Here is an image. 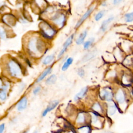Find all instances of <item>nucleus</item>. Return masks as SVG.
Here are the masks:
<instances>
[{
	"instance_id": "obj_1",
	"label": "nucleus",
	"mask_w": 133,
	"mask_h": 133,
	"mask_svg": "<svg viewBox=\"0 0 133 133\" xmlns=\"http://www.w3.org/2000/svg\"><path fill=\"white\" fill-rule=\"evenodd\" d=\"M28 48L32 54L35 55H40L44 49V44L38 38L32 37L29 42Z\"/></svg>"
},
{
	"instance_id": "obj_2",
	"label": "nucleus",
	"mask_w": 133,
	"mask_h": 133,
	"mask_svg": "<svg viewBox=\"0 0 133 133\" xmlns=\"http://www.w3.org/2000/svg\"><path fill=\"white\" fill-rule=\"evenodd\" d=\"M42 33L43 35L48 38H50L56 33V31L52 28V26L48 23L43 22L39 25Z\"/></svg>"
},
{
	"instance_id": "obj_3",
	"label": "nucleus",
	"mask_w": 133,
	"mask_h": 133,
	"mask_svg": "<svg viewBox=\"0 0 133 133\" xmlns=\"http://www.w3.org/2000/svg\"><path fill=\"white\" fill-rule=\"evenodd\" d=\"M8 67L9 71L11 76L15 77H19L22 74L21 70L19 64L14 60H11L8 62Z\"/></svg>"
},
{
	"instance_id": "obj_4",
	"label": "nucleus",
	"mask_w": 133,
	"mask_h": 133,
	"mask_svg": "<svg viewBox=\"0 0 133 133\" xmlns=\"http://www.w3.org/2000/svg\"><path fill=\"white\" fill-rule=\"evenodd\" d=\"M52 21L58 26L61 28L64 25L65 17V15L61 13H57L52 17Z\"/></svg>"
},
{
	"instance_id": "obj_5",
	"label": "nucleus",
	"mask_w": 133,
	"mask_h": 133,
	"mask_svg": "<svg viewBox=\"0 0 133 133\" xmlns=\"http://www.w3.org/2000/svg\"><path fill=\"white\" fill-rule=\"evenodd\" d=\"M94 8H95L94 6H92L90 7V8L83 15V16L82 17V18L77 22V23H76V24L75 25V28H78V26H79L81 25V24L89 16V15L91 14V13L93 11Z\"/></svg>"
},
{
	"instance_id": "obj_6",
	"label": "nucleus",
	"mask_w": 133,
	"mask_h": 133,
	"mask_svg": "<svg viewBox=\"0 0 133 133\" xmlns=\"http://www.w3.org/2000/svg\"><path fill=\"white\" fill-rule=\"evenodd\" d=\"M101 98L108 101H110L112 100L113 98L112 92L109 90V89H104L100 94Z\"/></svg>"
},
{
	"instance_id": "obj_7",
	"label": "nucleus",
	"mask_w": 133,
	"mask_h": 133,
	"mask_svg": "<svg viewBox=\"0 0 133 133\" xmlns=\"http://www.w3.org/2000/svg\"><path fill=\"white\" fill-rule=\"evenodd\" d=\"M73 35H71L66 40V41L65 42L64 45H63V48L62 49H61V50L60 51L59 54V55H58V57H61L64 53V52L66 51L67 48L70 45V44L72 43V39H73Z\"/></svg>"
},
{
	"instance_id": "obj_8",
	"label": "nucleus",
	"mask_w": 133,
	"mask_h": 133,
	"mask_svg": "<svg viewBox=\"0 0 133 133\" xmlns=\"http://www.w3.org/2000/svg\"><path fill=\"white\" fill-rule=\"evenodd\" d=\"M26 105H27V99L26 97H23L20 100V101L18 102L17 104V110L19 111H22L25 109Z\"/></svg>"
},
{
	"instance_id": "obj_9",
	"label": "nucleus",
	"mask_w": 133,
	"mask_h": 133,
	"mask_svg": "<svg viewBox=\"0 0 133 133\" xmlns=\"http://www.w3.org/2000/svg\"><path fill=\"white\" fill-rule=\"evenodd\" d=\"M58 103H59V101L57 100L54 101L51 103H50V104L47 107V108L45 109V110L43 112V114H42L43 116H45L48 112H49V111H50L51 110H52L54 108H55L57 106Z\"/></svg>"
},
{
	"instance_id": "obj_10",
	"label": "nucleus",
	"mask_w": 133,
	"mask_h": 133,
	"mask_svg": "<svg viewBox=\"0 0 133 133\" xmlns=\"http://www.w3.org/2000/svg\"><path fill=\"white\" fill-rule=\"evenodd\" d=\"M3 20L4 22H5L6 23H7V24L10 25H12L15 22L14 18L11 15H6V16H5L3 17Z\"/></svg>"
},
{
	"instance_id": "obj_11",
	"label": "nucleus",
	"mask_w": 133,
	"mask_h": 133,
	"mask_svg": "<svg viewBox=\"0 0 133 133\" xmlns=\"http://www.w3.org/2000/svg\"><path fill=\"white\" fill-rule=\"evenodd\" d=\"M87 90V87H84L83 89H82L81 90L75 95V96L74 97V100L77 101V100H79L80 99L82 98L84 96L85 94L86 93Z\"/></svg>"
},
{
	"instance_id": "obj_12",
	"label": "nucleus",
	"mask_w": 133,
	"mask_h": 133,
	"mask_svg": "<svg viewBox=\"0 0 133 133\" xmlns=\"http://www.w3.org/2000/svg\"><path fill=\"white\" fill-rule=\"evenodd\" d=\"M116 99L119 103H122L124 102L125 97L123 91L119 89L116 94Z\"/></svg>"
},
{
	"instance_id": "obj_13",
	"label": "nucleus",
	"mask_w": 133,
	"mask_h": 133,
	"mask_svg": "<svg viewBox=\"0 0 133 133\" xmlns=\"http://www.w3.org/2000/svg\"><path fill=\"white\" fill-rule=\"evenodd\" d=\"M113 19H114V18L113 17H111L109 18L107 20H104L102 22V25H101V29L102 31H105V30L107 28V26H108V24L113 20Z\"/></svg>"
},
{
	"instance_id": "obj_14",
	"label": "nucleus",
	"mask_w": 133,
	"mask_h": 133,
	"mask_svg": "<svg viewBox=\"0 0 133 133\" xmlns=\"http://www.w3.org/2000/svg\"><path fill=\"white\" fill-rule=\"evenodd\" d=\"M86 35H87V31H85L83 32H82L79 35L78 38L76 39V44L78 45H80V44H82L83 43Z\"/></svg>"
},
{
	"instance_id": "obj_15",
	"label": "nucleus",
	"mask_w": 133,
	"mask_h": 133,
	"mask_svg": "<svg viewBox=\"0 0 133 133\" xmlns=\"http://www.w3.org/2000/svg\"><path fill=\"white\" fill-rule=\"evenodd\" d=\"M51 71V68H47L44 71V72L40 75V76L38 78L37 80V82H39L40 81H41L42 80H43L48 74H49L50 72Z\"/></svg>"
},
{
	"instance_id": "obj_16",
	"label": "nucleus",
	"mask_w": 133,
	"mask_h": 133,
	"mask_svg": "<svg viewBox=\"0 0 133 133\" xmlns=\"http://www.w3.org/2000/svg\"><path fill=\"white\" fill-rule=\"evenodd\" d=\"M73 61V58H68L67 60H66V61L64 63L63 65H62V71H65L66 70H67V69L69 68V66L72 64Z\"/></svg>"
},
{
	"instance_id": "obj_17",
	"label": "nucleus",
	"mask_w": 133,
	"mask_h": 133,
	"mask_svg": "<svg viewBox=\"0 0 133 133\" xmlns=\"http://www.w3.org/2000/svg\"><path fill=\"white\" fill-rule=\"evenodd\" d=\"M54 59V55H48L44 58V59L43 61V63L46 65L48 64L51 63L53 61Z\"/></svg>"
},
{
	"instance_id": "obj_18",
	"label": "nucleus",
	"mask_w": 133,
	"mask_h": 133,
	"mask_svg": "<svg viewBox=\"0 0 133 133\" xmlns=\"http://www.w3.org/2000/svg\"><path fill=\"white\" fill-rule=\"evenodd\" d=\"M57 80V76L55 74H52L50 76L46 81V83L48 85H51L54 84Z\"/></svg>"
},
{
	"instance_id": "obj_19",
	"label": "nucleus",
	"mask_w": 133,
	"mask_h": 133,
	"mask_svg": "<svg viewBox=\"0 0 133 133\" xmlns=\"http://www.w3.org/2000/svg\"><path fill=\"white\" fill-rule=\"evenodd\" d=\"M125 18L126 22H129L133 21V11L130 13L126 14L125 15Z\"/></svg>"
},
{
	"instance_id": "obj_20",
	"label": "nucleus",
	"mask_w": 133,
	"mask_h": 133,
	"mask_svg": "<svg viewBox=\"0 0 133 133\" xmlns=\"http://www.w3.org/2000/svg\"><path fill=\"white\" fill-rule=\"evenodd\" d=\"M0 37L2 39H5L6 37V32L5 29L0 25Z\"/></svg>"
},
{
	"instance_id": "obj_21",
	"label": "nucleus",
	"mask_w": 133,
	"mask_h": 133,
	"mask_svg": "<svg viewBox=\"0 0 133 133\" xmlns=\"http://www.w3.org/2000/svg\"><path fill=\"white\" fill-rule=\"evenodd\" d=\"M116 112V108L114 105H110L108 107V113L109 115H112Z\"/></svg>"
},
{
	"instance_id": "obj_22",
	"label": "nucleus",
	"mask_w": 133,
	"mask_h": 133,
	"mask_svg": "<svg viewBox=\"0 0 133 133\" xmlns=\"http://www.w3.org/2000/svg\"><path fill=\"white\" fill-rule=\"evenodd\" d=\"M104 15V11L103 10H101L99 12H98L95 17L96 21H99L100 19H101L102 18Z\"/></svg>"
},
{
	"instance_id": "obj_23",
	"label": "nucleus",
	"mask_w": 133,
	"mask_h": 133,
	"mask_svg": "<svg viewBox=\"0 0 133 133\" xmlns=\"http://www.w3.org/2000/svg\"><path fill=\"white\" fill-rule=\"evenodd\" d=\"M6 91L2 90L0 91V99L2 100H5L6 98Z\"/></svg>"
},
{
	"instance_id": "obj_24",
	"label": "nucleus",
	"mask_w": 133,
	"mask_h": 133,
	"mask_svg": "<svg viewBox=\"0 0 133 133\" xmlns=\"http://www.w3.org/2000/svg\"><path fill=\"white\" fill-rule=\"evenodd\" d=\"M84 116L83 113H80L77 117V122L78 123H82L84 122Z\"/></svg>"
},
{
	"instance_id": "obj_25",
	"label": "nucleus",
	"mask_w": 133,
	"mask_h": 133,
	"mask_svg": "<svg viewBox=\"0 0 133 133\" xmlns=\"http://www.w3.org/2000/svg\"><path fill=\"white\" fill-rule=\"evenodd\" d=\"M93 39H90V40H89L87 42H86L85 43H84V48L85 49H87L89 47V46H90V45L92 44V41H93Z\"/></svg>"
},
{
	"instance_id": "obj_26",
	"label": "nucleus",
	"mask_w": 133,
	"mask_h": 133,
	"mask_svg": "<svg viewBox=\"0 0 133 133\" xmlns=\"http://www.w3.org/2000/svg\"><path fill=\"white\" fill-rule=\"evenodd\" d=\"M78 130L81 132H89L90 130V128L89 127L86 126V127H83L78 129Z\"/></svg>"
},
{
	"instance_id": "obj_27",
	"label": "nucleus",
	"mask_w": 133,
	"mask_h": 133,
	"mask_svg": "<svg viewBox=\"0 0 133 133\" xmlns=\"http://www.w3.org/2000/svg\"><path fill=\"white\" fill-rule=\"evenodd\" d=\"M40 90H41V87L39 86H37L35 88H34V89L33 90V94L34 95H36L39 92Z\"/></svg>"
},
{
	"instance_id": "obj_28",
	"label": "nucleus",
	"mask_w": 133,
	"mask_h": 133,
	"mask_svg": "<svg viewBox=\"0 0 133 133\" xmlns=\"http://www.w3.org/2000/svg\"><path fill=\"white\" fill-rule=\"evenodd\" d=\"M93 55V54H92V53L88 54V55H87L85 57V58H84V59H86V60H85V61L88 60H89L90 59H91L92 57H93L94 56V55Z\"/></svg>"
},
{
	"instance_id": "obj_29",
	"label": "nucleus",
	"mask_w": 133,
	"mask_h": 133,
	"mask_svg": "<svg viewBox=\"0 0 133 133\" xmlns=\"http://www.w3.org/2000/svg\"><path fill=\"white\" fill-rule=\"evenodd\" d=\"M78 74L81 76V77H83L84 75V71L83 69H79L78 71Z\"/></svg>"
},
{
	"instance_id": "obj_30",
	"label": "nucleus",
	"mask_w": 133,
	"mask_h": 133,
	"mask_svg": "<svg viewBox=\"0 0 133 133\" xmlns=\"http://www.w3.org/2000/svg\"><path fill=\"white\" fill-rule=\"evenodd\" d=\"M93 109L96 111H98L100 110V107L98 104H95V105L93 107Z\"/></svg>"
},
{
	"instance_id": "obj_31",
	"label": "nucleus",
	"mask_w": 133,
	"mask_h": 133,
	"mask_svg": "<svg viewBox=\"0 0 133 133\" xmlns=\"http://www.w3.org/2000/svg\"><path fill=\"white\" fill-rule=\"evenodd\" d=\"M4 128H5V124H2L0 125V133L3 132Z\"/></svg>"
},
{
	"instance_id": "obj_32",
	"label": "nucleus",
	"mask_w": 133,
	"mask_h": 133,
	"mask_svg": "<svg viewBox=\"0 0 133 133\" xmlns=\"http://www.w3.org/2000/svg\"><path fill=\"white\" fill-rule=\"evenodd\" d=\"M123 0H113V4L114 5H117L121 3Z\"/></svg>"
},
{
	"instance_id": "obj_33",
	"label": "nucleus",
	"mask_w": 133,
	"mask_h": 133,
	"mask_svg": "<svg viewBox=\"0 0 133 133\" xmlns=\"http://www.w3.org/2000/svg\"><path fill=\"white\" fill-rule=\"evenodd\" d=\"M3 86V82H2V81L1 80V79H0V89H2Z\"/></svg>"
}]
</instances>
